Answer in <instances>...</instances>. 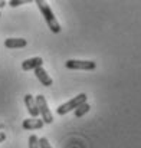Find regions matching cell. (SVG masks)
I'll use <instances>...</instances> for the list:
<instances>
[{"mask_svg": "<svg viewBox=\"0 0 141 148\" xmlns=\"http://www.w3.org/2000/svg\"><path fill=\"white\" fill-rule=\"evenodd\" d=\"M29 148H39V137L38 135H30L29 137Z\"/></svg>", "mask_w": 141, "mask_h": 148, "instance_id": "cell-11", "label": "cell"}, {"mask_svg": "<svg viewBox=\"0 0 141 148\" xmlns=\"http://www.w3.org/2000/svg\"><path fill=\"white\" fill-rule=\"evenodd\" d=\"M85 102H87V94H79L78 97L72 98L71 101H68V102L59 105L58 109H56V114H58V115H65V114H68V112H71V111H75L79 105H82V103H85Z\"/></svg>", "mask_w": 141, "mask_h": 148, "instance_id": "cell-2", "label": "cell"}, {"mask_svg": "<svg viewBox=\"0 0 141 148\" xmlns=\"http://www.w3.org/2000/svg\"><path fill=\"white\" fill-rule=\"evenodd\" d=\"M6 140V134L4 132H0V143H3Z\"/></svg>", "mask_w": 141, "mask_h": 148, "instance_id": "cell-14", "label": "cell"}, {"mask_svg": "<svg viewBox=\"0 0 141 148\" xmlns=\"http://www.w3.org/2000/svg\"><path fill=\"white\" fill-rule=\"evenodd\" d=\"M0 128H1V125H0Z\"/></svg>", "mask_w": 141, "mask_h": 148, "instance_id": "cell-16", "label": "cell"}, {"mask_svg": "<svg viewBox=\"0 0 141 148\" xmlns=\"http://www.w3.org/2000/svg\"><path fill=\"white\" fill-rule=\"evenodd\" d=\"M43 125H45L43 121L39 119V118H28V119H25L23 124H22L23 130H41Z\"/></svg>", "mask_w": 141, "mask_h": 148, "instance_id": "cell-8", "label": "cell"}, {"mask_svg": "<svg viewBox=\"0 0 141 148\" xmlns=\"http://www.w3.org/2000/svg\"><path fill=\"white\" fill-rule=\"evenodd\" d=\"M43 65V59L36 56V58H30V59H26L25 62H22V69L23 71H35L38 68H42Z\"/></svg>", "mask_w": 141, "mask_h": 148, "instance_id": "cell-6", "label": "cell"}, {"mask_svg": "<svg viewBox=\"0 0 141 148\" xmlns=\"http://www.w3.org/2000/svg\"><path fill=\"white\" fill-rule=\"evenodd\" d=\"M26 45H28L26 39H22V38H9L4 40V46L9 49H20V48H25Z\"/></svg>", "mask_w": 141, "mask_h": 148, "instance_id": "cell-7", "label": "cell"}, {"mask_svg": "<svg viewBox=\"0 0 141 148\" xmlns=\"http://www.w3.org/2000/svg\"><path fill=\"white\" fill-rule=\"evenodd\" d=\"M36 4H38V7H39V10H41V13H42V16L45 19V22L47 23V27L53 33H59L61 32V25L56 20V17H55L50 6L47 4L46 1H43V0H36Z\"/></svg>", "mask_w": 141, "mask_h": 148, "instance_id": "cell-1", "label": "cell"}, {"mask_svg": "<svg viewBox=\"0 0 141 148\" xmlns=\"http://www.w3.org/2000/svg\"><path fill=\"white\" fill-rule=\"evenodd\" d=\"M39 148H52L47 138H39Z\"/></svg>", "mask_w": 141, "mask_h": 148, "instance_id": "cell-12", "label": "cell"}, {"mask_svg": "<svg viewBox=\"0 0 141 148\" xmlns=\"http://www.w3.org/2000/svg\"><path fill=\"white\" fill-rule=\"evenodd\" d=\"M36 105H38V109H39V114H41V119L43 121V124H52L53 122V116H52V112L49 111V106H47V102L43 95H38L36 97Z\"/></svg>", "mask_w": 141, "mask_h": 148, "instance_id": "cell-4", "label": "cell"}, {"mask_svg": "<svg viewBox=\"0 0 141 148\" xmlns=\"http://www.w3.org/2000/svg\"><path fill=\"white\" fill-rule=\"evenodd\" d=\"M89 109H91L89 103H88V102H85V103L79 105V106L75 109V116H76V118H81V116H84V115H85Z\"/></svg>", "mask_w": 141, "mask_h": 148, "instance_id": "cell-10", "label": "cell"}, {"mask_svg": "<svg viewBox=\"0 0 141 148\" xmlns=\"http://www.w3.org/2000/svg\"><path fill=\"white\" fill-rule=\"evenodd\" d=\"M25 3H26V0H10V1H9V4H10L12 7H17V6L25 4Z\"/></svg>", "mask_w": 141, "mask_h": 148, "instance_id": "cell-13", "label": "cell"}, {"mask_svg": "<svg viewBox=\"0 0 141 148\" xmlns=\"http://www.w3.org/2000/svg\"><path fill=\"white\" fill-rule=\"evenodd\" d=\"M0 16H1V13H0Z\"/></svg>", "mask_w": 141, "mask_h": 148, "instance_id": "cell-17", "label": "cell"}, {"mask_svg": "<svg viewBox=\"0 0 141 148\" xmlns=\"http://www.w3.org/2000/svg\"><path fill=\"white\" fill-rule=\"evenodd\" d=\"M65 66L68 69L74 71H94L96 68V63L94 60H79V59H69L65 62Z\"/></svg>", "mask_w": 141, "mask_h": 148, "instance_id": "cell-3", "label": "cell"}, {"mask_svg": "<svg viewBox=\"0 0 141 148\" xmlns=\"http://www.w3.org/2000/svg\"><path fill=\"white\" fill-rule=\"evenodd\" d=\"M4 6H6V1H3V0H1V1H0V9H3Z\"/></svg>", "mask_w": 141, "mask_h": 148, "instance_id": "cell-15", "label": "cell"}, {"mask_svg": "<svg viewBox=\"0 0 141 148\" xmlns=\"http://www.w3.org/2000/svg\"><path fill=\"white\" fill-rule=\"evenodd\" d=\"M25 105H26V108H28V112H29L30 118H38V116H39V109H38L36 101H35V98H33L30 94L25 95Z\"/></svg>", "mask_w": 141, "mask_h": 148, "instance_id": "cell-5", "label": "cell"}, {"mask_svg": "<svg viewBox=\"0 0 141 148\" xmlns=\"http://www.w3.org/2000/svg\"><path fill=\"white\" fill-rule=\"evenodd\" d=\"M35 75H36V78L39 79V82H41L43 86H50V85L53 84L52 78L47 75V72L43 69V68H38V69H35Z\"/></svg>", "mask_w": 141, "mask_h": 148, "instance_id": "cell-9", "label": "cell"}]
</instances>
